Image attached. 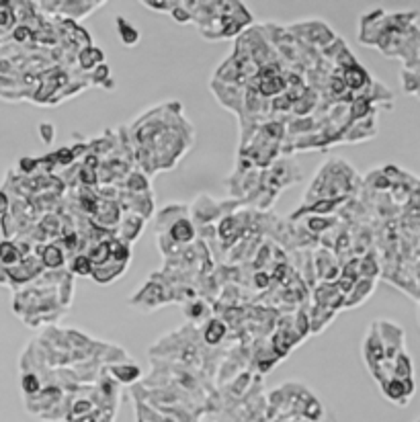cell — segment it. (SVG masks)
Wrapping results in <instances>:
<instances>
[{"mask_svg":"<svg viewBox=\"0 0 420 422\" xmlns=\"http://www.w3.org/2000/svg\"><path fill=\"white\" fill-rule=\"evenodd\" d=\"M291 29L298 31L306 42L316 44V46H324V48H328L336 39L332 29L326 23H322V21H304V23L291 27Z\"/></svg>","mask_w":420,"mask_h":422,"instance_id":"cell-1","label":"cell"},{"mask_svg":"<svg viewBox=\"0 0 420 422\" xmlns=\"http://www.w3.org/2000/svg\"><path fill=\"white\" fill-rule=\"evenodd\" d=\"M379 387H381V394H383L392 404H398V406H406V404L410 402V398L414 396V389H417L414 379L404 381V379H396V377L387 379V381L381 383Z\"/></svg>","mask_w":420,"mask_h":422,"instance_id":"cell-2","label":"cell"},{"mask_svg":"<svg viewBox=\"0 0 420 422\" xmlns=\"http://www.w3.org/2000/svg\"><path fill=\"white\" fill-rule=\"evenodd\" d=\"M103 2H78V0H64V2H42L44 8L53 10V12H62L66 17L74 19H82L86 15H91L93 10H97Z\"/></svg>","mask_w":420,"mask_h":422,"instance_id":"cell-3","label":"cell"},{"mask_svg":"<svg viewBox=\"0 0 420 422\" xmlns=\"http://www.w3.org/2000/svg\"><path fill=\"white\" fill-rule=\"evenodd\" d=\"M160 234H166L176 246H185V244H191L195 240V226L191 223V219L187 215L179 217L176 221H172L164 232Z\"/></svg>","mask_w":420,"mask_h":422,"instance_id":"cell-4","label":"cell"},{"mask_svg":"<svg viewBox=\"0 0 420 422\" xmlns=\"http://www.w3.org/2000/svg\"><path fill=\"white\" fill-rule=\"evenodd\" d=\"M168 295L164 293V289L156 285V283H148L142 291H138L131 300L134 306H140L142 310H152L160 304H166Z\"/></svg>","mask_w":420,"mask_h":422,"instance_id":"cell-5","label":"cell"},{"mask_svg":"<svg viewBox=\"0 0 420 422\" xmlns=\"http://www.w3.org/2000/svg\"><path fill=\"white\" fill-rule=\"evenodd\" d=\"M343 80H345V84H347L349 91H363V89H367V86L373 84L369 72L359 62H355V64L343 68Z\"/></svg>","mask_w":420,"mask_h":422,"instance_id":"cell-6","label":"cell"},{"mask_svg":"<svg viewBox=\"0 0 420 422\" xmlns=\"http://www.w3.org/2000/svg\"><path fill=\"white\" fill-rule=\"evenodd\" d=\"M37 250H39V253H37V259H39V263L44 264V268H52V270H55V268H60L62 264L66 263L64 248L57 246V244H42Z\"/></svg>","mask_w":420,"mask_h":422,"instance_id":"cell-7","label":"cell"},{"mask_svg":"<svg viewBox=\"0 0 420 422\" xmlns=\"http://www.w3.org/2000/svg\"><path fill=\"white\" fill-rule=\"evenodd\" d=\"M373 289H375V279H363V277H361V279L353 285L351 293L347 295V300H345V308L361 306L369 295L373 293Z\"/></svg>","mask_w":420,"mask_h":422,"instance_id":"cell-8","label":"cell"},{"mask_svg":"<svg viewBox=\"0 0 420 422\" xmlns=\"http://www.w3.org/2000/svg\"><path fill=\"white\" fill-rule=\"evenodd\" d=\"M109 375L117 381V383H134L142 377V369L136 363H113L109 367Z\"/></svg>","mask_w":420,"mask_h":422,"instance_id":"cell-9","label":"cell"},{"mask_svg":"<svg viewBox=\"0 0 420 422\" xmlns=\"http://www.w3.org/2000/svg\"><path fill=\"white\" fill-rule=\"evenodd\" d=\"M125 268H127V264H119V263H113V261H109V263L105 264H99V266H95L93 268V279L97 281V283H101V285H107V283H113L115 279H119L123 273H125Z\"/></svg>","mask_w":420,"mask_h":422,"instance_id":"cell-10","label":"cell"},{"mask_svg":"<svg viewBox=\"0 0 420 422\" xmlns=\"http://www.w3.org/2000/svg\"><path fill=\"white\" fill-rule=\"evenodd\" d=\"M144 223H146V219L144 217H140V215H127L125 219H121V236H117L119 240H123V242H127V244H131L134 240H138V236H140V232L144 230Z\"/></svg>","mask_w":420,"mask_h":422,"instance_id":"cell-11","label":"cell"},{"mask_svg":"<svg viewBox=\"0 0 420 422\" xmlns=\"http://www.w3.org/2000/svg\"><path fill=\"white\" fill-rule=\"evenodd\" d=\"M226 334H228V326H226V322H221L219 318H211V320L206 322V326H203V340H206L210 347L221 345L223 338H226Z\"/></svg>","mask_w":420,"mask_h":422,"instance_id":"cell-12","label":"cell"},{"mask_svg":"<svg viewBox=\"0 0 420 422\" xmlns=\"http://www.w3.org/2000/svg\"><path fill=\"white\" fill-rule=\"evenodd\" d=\"M115 23H117V35H119V39H121L123 46L134 48V46L140 44V31H138L125 17H121V15L115 17Z\"/></svg>","mask_w":420,"mask_h":422,"instance_id":"cell-13","label":"cell"},{"mask_svg":"<svg viewBox=\"0 0 420 422\" xmlns=\"http://www.w3.org/2000/svg\"><path fill=\"white\" fill-rule=\"evenodd\" d=\"M101 64H105V55H103V52L99 48H95V46L80 48V52H78V66H80V70L89 72V70H95Z\"/></svg>","mask_w":420,"mask_h":422,"instance_id":"cell-14","label":"cell"},{"mask_svg":"<svg viewBox=\"0 0 420 422\" xmlns=\"http://www.w3.org/2000/svg\"><path fill=\"white\" fill-rule=\"evenodd\" d=\"M23 253H21V246L10 242V240H2L0 242V266H4L6 270L12 268L15 264H19L23 261Z\"/></svg>","mask_w":420,"mask_h":422,"instance_id":"cell-15","label":"cell"},{"mask_svg":"<svg viewBox=\"0 0 420 422\" xmlns=\"http://www.w3.org/2000/svg\"><path fill=\"white\" fill-rule=\"evenodd\" d=\"M21 389H23V394H25V400L37 396V394L44 389V381H42V377L37 375V371L23 369V375H21Z\"/></svg>","mask_w":420,"mask_h":422,"instance_id":"cell-16","label":"cell"},{"mask_svg":"<svg viewBox=\"0 0 420 422\" xmlns=\"http://www.w3.org/2000/svg\"><path fill=\"white\" fill-rule=\"evenodd\" d=\"M394 377L396 379H414V363L412 357L408 355V351H402L396 359H394Z\"/></svg>","mask_w":420,"mask_h":422,"instance_id":"cell-17","label":"cell"},{"mask_svg":"<svg viewBox=\"0 0 420 422\" xmlns=\"http://www.w3.org/2000/svg\"><path fill=\"white\" fill-rule=\"evenodd\" d=\"M131 259V244L119 240V238H113L111 240V261L119 264H129Z\"/></svg>","mask_w":420,"mask_h":422,"instance_id":"cell-18","label":"cell"},{"mask_svg":"<svg viewBox=\"0 0 420 422\" xmlns=\"http://www.w3.org/2000/svg\"><path fill=\"white\" fill-rule=\"evenodd\" d=\"M95 264L91 263V259L86 255H76L70 261V275H78V277H91L93 275Z\"/></svg>","mask_w":420,"mask_h":422,"instance_id":"cell-19","label":"cell"},{"mask_svg":"<svg viewBox=\"0 0 420 422\" xmlns=\"http://www.w3.org/2000/svg\"><path fill=\"white\" fill-rule=\"evenodd\" d=\"M17 6L12 2H0V29H12L17 23Z\"/></svg>","mask_w":420,"mask_h":422,"instance_id":"cell-20","label":"cell"},{"mask_svg":"<svg viewBox=\"0 0 420 422\" xmlns=\"http://www.w3.org/2000/svg\"><path fill=\"white\" fill-rule=\"evenodd\" d=\"M402 86L406 93L414 95L420 99V74L417 72H410V70H404L402 72Z\"/></svg>","mask_w":420,"mask_h":422,"instance_id":"cell-21","label":"cell"},{"mask_svg":"<svg viewBox=\"0 0 420 422\" xmlns=\"http://www.w3.org/2000/svg\"><path fill=\"white\" fill-rule=\"evenodd\" d=\"M208 312H210V308L203 302H189V306H185V314L191 320H201L208 316Z\"/></svg>","mask_w":420,"mask_h":422,"instance_id":"cell-22","label":"cell"},{"mask_svg":"<svg viewBox=\"0 0 420 422\" xmlns=\"http://www.w3.org/2000/svg\"><path fill=\"white\" fill-rule=\"evenodd\" d=\"M170 15H172L174 21L181 23V25H185V23L191 21V10L187 8V2H176V6L170 10Z\"/></svg>","mask_w":420,"mask_h":422,"instance_id":"cell-23","label":"cell"},{"mask_svg":"<svg viewBox=\"0 0 420 422\" xmlns=\"http://www.w3.org/2000/svg\"><path fill=\"white\" fill-rule=\"evenodd\" d=\"M52 158L55 164H62V166H70L74 160H76V156L72 154V150L70 148H60V150H55L52 154Z\"/></svg>","mask_w":420,"mask_h":422,"instance_id":"cell-24","label":"cell"},{"mask_svg":"<svg viewBox=\"0 0 420 422\" xmlns=\"http://www.w3.org/2000/svg\"><path fill=\"white\" fill-rule=\"evenodd\" d=\"M19 170L25 172V174H31V172L39 170V158H31V156L21 158L19 160Z\"/></svg>","mask_w":420,"mask_h":422,"instance_id":"cell-25","label":"cell"},{"mask_svg":"<svg viewBox=\"0 0 420 422\" xmlns=\"http://www.w3.org/2000/svg\"><path fill=\"white\" fill-rule=\"evenodd\" d=\"M146 6L148 8H152V10H162V12H170L174 6H176V2H170V0H150V2H146Z\"/></svg>","mask_w":420,"mask_h":422,"instance_id":"cell-26","label":"cell"},{"mask_svg":"<svg viewBox=\"0 0 420 422\" xmlns=\"http://www.w3.org/2000/svg\"><path fill=\"white\" fill-rule=\"evenodd\" d=\"M39 136H42V140H44L46 144H52L53 136H55V129H53L52 123L44 121V123L39 125Z\"/></svg>","mask_w":420,"mask_h":422,"instance_id":"cell-27","label":"cell"},{"mask_svg":"<svg viewBox=\"0 0 420 422\" xmlns=\"http://www.w3.org/2000/svg\"><path fill=\"white\" fill-rule=\"evenodd\" d=\"M10 211V197L6 195V191H0V217H6Z\"/></svg>","mask_w":420,"mask_h":422,"instance_id":"cell-28","label":"cell"},{"mask_svg":"<svg viewBox=\"0 0 420 422\" xmlns=\"http://www.w3.org/2000/svg\"><path fill=\"white\" fill-rule=\"evenodd\" d=\"M275 422H298L295 419H285V416H277L275 419Z\"/></svg>","mask_w":420,"mask_h":422,"instance_id":"cell-29","label":"cell"},{"mask_svg":"<svg viewBox=\"0 0 420 422\" xmlns=\"http://www.w3.org/2000/svg\"><path fill=\"white\" fill-rule=\"evenodd\" d=\"M417 422H420V419H419V421H417Z\"/></svg>","mask_w":420,"mask_h":422,"instance_id":"cell-30","label":"cell"}]
</instances>
